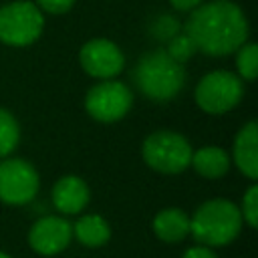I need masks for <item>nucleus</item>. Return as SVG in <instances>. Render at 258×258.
<instances>
[{
  "label": "nucleus",
  "mask_w": 258,
  "mask_h": 258,
  "mask_svg": "<svg viewBox=\"0 0 258 258\" xmlns=\"http://www.w3.org/2000/svg\"><path fill=\"white\" fill-rule=\"evenodd\" d=\"M183 32L191 38L198 52L228 56L248 40L250 22L242 6L234 0H210L189 12Z\"/></svg>",
  "instance_id": "f257e3e1"
},
{
  "label": "nucleus",
  "mask_w": 258,
  "mask_h": 258,
  "mask_svg": "<svg viewBox=\"0 0 258 258\" xmlns=\"http://www.w3.org/2000/svg\"><path fill=\"white\" fill-rule=\"evenodd\" d=\"M133 83L141 95L153 103L173 101L185 87V67L175 62L165 48L143 52L133 67Z\"/></svg>",
  "instance_id": "f03ea898"
},
{
  "label": "nucleus",
  "mask_w": 258,
  "mask_h": 258,
  "mask_svg": "<svg viewBox=\"0 0 258 258\" xmlns=\"http://www.w3.org/2000/svg\"><path fill=\"white\" fill-rule=\"evenodd\" d=\"M242 214L240 208L226 200V198H214L204 202L194 216H189V234L208 248L226 246L242 230Z\"/></svg>",
  "instance_id": "7ed1b4c3"
},
{
  "label": "nucleus",
  "mask_w": 258,
  "mask_h": 258,
  "mask_svg": "<svg viewBox=\"0 0 258 258\" xmlns=\"http://www.w3.org/2000/svg\"><path fill=\"white\" fill-rule=\"evenodd\" d=\"M194 147L185 135L171 129H157L141 143V157L147 167L163 175H177L191 163Z\"/></svg>",
  "instance_id": "20e7f679"
},
{
  "label": "nucleus",
  "mask_w": 258,
  "mask_h": 258,
  "mask_svg": "<svg viewBox=\"0 0 258 258\" xmlns=\"http://www.w3.org/2000/svg\"><path fill=\"white\" fill-rule=\"evenodd\" d=\"M196 105L208 115H226L244 99V81L226 69L206 73L194 91Z\"/></svg>",
  "instance_id": "39448f33"
},
{
  "label": "nucleus",
  "mask_w": 258,
  "mask_h": 258,
  "mask_svg": "<svg viewBox=\"0 0 258 258\" xmlns=\"http://www.w3.org/2000/svg\"><path fill=\"white\" fill-rule=\"evenodd\" d=\"M44 32V14L32 0H12L0 6V42L14 48L34 44Z\"/></svg>",
  "instance_id": "423d86ee"
},
{
  "label": "nucleus",
  "mask_w": 258,
  "mask_h": 258,
  "mask_svg": "<svg viewBox=\"0 0 258 258\" xmlns=\"http://www.w3.org/2000/svg\"><path fill=\"white\" fill-rule=\"evenodd\" d=\"M133 107V93L127 83L107 79L95 83L85 95V111L99 123H117Z\"/></svg>",
  "instance_id": "0eeeda50"
},
{
  "label": "nucleus",
  "mask_w": 258,
  "mask_h": 258,
  "mask_svg": "<svg viewBox=\"0 0 258 258\" xmlns=\"http://www.w3.org/2000/svg\"><path fill=\"white\" fill-rule=\"evenodd\" d=\"M40 175L36 167L22 157H4L0 161V202L6 206H24L36 198Z\"/></svg>",
  "instance_id": "6e6552de"
},
{
  "label": "nucleus",
  "mask_w": 258,
  "mask_h": 258,
  "mask_svg": "<svg viewBox=\"0 0 258 258\" xmlns=\"http://www.w3.org/2000/svg\"><path fill=\"white\" fill-rule=\"evenodd\" d=\"M125 52L109 38H91L79 50L81 69L97 81L117 79L125 71Z\"/></svg>",
  "instance_id": "1a4fd4ad"
},
{
  "label": "nucleus",
  "mask_w": 258,
  "mask_h": 258,
  "mask_svg": "<svg viewBox=\"0 0 258 258\" xmlns=\"http://www.w3.org/2000/svg\"><path fill=\"white\" fill-rule=\"evenodd\" d=\"M73 240V224L62 216H42L28 230V244L40 256L62 252Z\"/></svg>",
  "instance_id": "9d476101"
},
{
  "label": "nucleus",
  "mask_w": 258,
  "mask_h": 258,
  "mask_svg": "<svg viewBox=\"0 0 258 258\" xmlns=\"http://www.w3.org/2000/svg\"><path fill=\"white\" fill-rule=\"evenodd\" d=\"M50 200H52V206L60 214L75 216L87 208V204L91 200V189L83 177L69 173V175H62L54 181L52 191H50Z\"/></svg>",
  "instance_id": "9b49d317"
},
{
  "label": "nucleus",
  "mask_w": 258,
  "mask_h": 258,
  "mask_svg": "<svg viewBox=\"0 0 258 258\" xmlns=\"http://www.w3.org/2000/svg\"><path fill=\"white\" fill-rule=\"evenodd\" d=\"M238 171L250 181L258 179V123L248 121L242 125L234 137L232 157Z\"/></svg>",
  "instance_id": "f8f14e48"
},
{
  "label": "nucleus",
  "mask_w": 258,
  "mask_h": 258,
  "mask_svg": "<svg viewBox=\"0 0 258 258\" xmlns=\"http://www.w3.org/2000/svg\"><path fill=\"white\" fill-rule=\"evenodd\" d=\"M230 153L220 145H204L191 153V167L206 179H220L230 171Z\"/></svg>",
  "instance_id": "ddd939ff"
},
{
  "label": "nucleus",
  "mask_w": 258,
  "mask_h": 258,
  "mask_svg": "<svg viewBox=\"0 0 258 258\" xmlns=\"http://www.w3.org/2000/svg\"><path fill=\"white\" fill-rule=\"evenodd\" d=\"M153 232L161 242L175 244L189 236V216L179 208H165L153 218Z\"/></svg>",
  "instance_id": "4468645a"
},
{
  "label": "nucleus",
  "mask_w": 258,
  "mask_h": 258,
  "mask_svg": "<svg viewBox=\"0 0 258 258\" xmlns=\"http://www.w3.org/2000/svg\"><path fill=\"white\" fill-rule=\"evenodd\" d=\"M73 236L87 248H99L109 242L111 226L99 214H85L73 226Z\"/></svg>",
  "instance_id": "2eb2a0df"
},
{
  "label": "nucleus",
  "mask_w": 258,
  "mask_h": 258,
  "mask_svg": "<svg viewBox=\"0 0 258 258\" xmlns=\"http://www.w3.org/2000/svg\"><path fill=\"white\" fill-rule=\"evenodd\" d=\"M18 143H20V125L8 109L0 107V159L10 157V153L18 147Z\"/></svg>",
  "instance_id": "dca6fc26"
},
{
  "label": "nucleus",
  "mask_w": 258,
  "mask_h": 258,
  "mask_svg": "<svg viewBox=\"0 0 258 258\" xmlns=\"http://www.w3.org/2000/svg\"><path fill=\"white\" fill-rule=\"evenodd\" d=\"M234 54H236V75L246 83L256 81V75H258V46H256V42L246 40Z\"/></svg>",
  "instance_id": "f3484780"
},
{
  "label": "nucleus",
  "mask_w": 258,
  "mask_h": 258,
  "mask_svg": "<svg viewBox=\"0 0 258 258\" xmlns=\"http://www.w3.org/2000/svg\"><path fill=\"white\" fill-rule=\"evenodd\" d=\"M165 52L175 60V62H179V64H185L198 50H196V44L191 42V38L183 32V30H179L173 38H169L167 40V46H165Z\"/></svg>",
  "instance_id": "a211bd4d"
},
{
  "label": "nucleus",
  "mask_w": 258,
  "mask_h": 258,
  "mask_svg": "<svg viewBox=\"0 0 258 258\" xmlns=\"http://www.w3.org/2000/svg\"><path fill=\"white\" fill-rule=\"evenodd\" d=\"M149 30H151V36H153V38H157V40H161V42H167L169 38H173V36L179 32V22L175 20L173 14H159V16L151 22Z\"/></svg>",
  "instance_id": "6ab92c4d"
},
{
  "label": "nucleus",
  "mask_w": 258,
  "mask_h": 258,
  "mask_svg": "<svg viewBox=\"0 0 258 258\" xmlns=\"http://www.w3.org/2000/svg\"><path fill=\"white\" fill-rule=\"evenodd\" d=\"M240 214H242V220L250 226V228H256L258 226V185L252 183L244 198H242V208H240Z\"/></svg>",
  "instance_id": "aec40b11"
},
{
  "label": "nucleus",
  "mask_w": 258,
  "mask_h": 258,
  "mask_svg": "<svg viewBox=\"0 0 258 258\" xmlns=\"http://www.w3.org/2000/svg\"><path fill=\"white\" fill-rule=\"evenodd\" d=\"M75 2L77 0H34L38 10L42 14H48V16H62V14L71 12Z\"/></svg>",
  "instance_id": "412c9836"
},
{
  "label": "nucleus",
  "mask_w": 258,
  "mask_h": 258,
  "mask_svg": "<svg viewBox=\"0 0 258 258\" xmlns=\"http://www.w3.org/2000/svg\"><path fill=\"white\" fill-rule=\"evenodd\" d=\"M181 258H218V254H216L212 248L200 244V246H191V248H187V250L183 252Z\"/></svg>",
  "instance_id": "4be33fe9"
},
{
  "label": "nucleus",
  "mask_w": 258,
  "mask_h": 258,
  "mask_svg": "<svg viewBox=\"0 0 258 258\" xmlns=\"http://www.w3.org/2000/svg\"><path fill=\"white\" fill-rule=\"evenodd\" d=\"M204 0H169L171 8L177 12H191L196 6H200Z\"/></svg>",
  "instance_id": "5701e85b"
},
{
  "label": "nucleus",
  "mask_w": 258,
  "mask_h": 258,
  "mask_svg": "<svg viewBox=\"0 0 258 258\" xmlns=\"http://www.w3.org/2000/svg\"><path fill=\"white\" fill-rule=\"evenodd\" d=\"M0 258H10V256H8L6 252H2V250H0Z\"/></svg>",
  "instance_id": "b1692460"
}]
</instances>
